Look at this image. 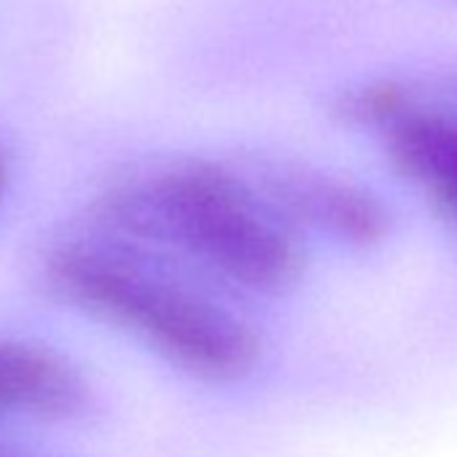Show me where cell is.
I'll return each mask as SVG.
<instances>
[{
    "mask_svg": "<svg viewBox=\"0 0 457 457\" xmlns=\"http://www.w3.org/2000/svg\"><path fill=\"white\" fill-rule=\"evenodd\" d=\"M108 215L121 232L170 245L251 294H280L302 275L294 228L253 183L218 164H170L119 188Z\"/></svg>",
    "mask_w": 457,
    "mask_h": 457,
    "instance_id": "cell-1",
    "label": "cell"
},
{
    "mask_svg": "<svg viewBox=\"0 0 457 457\" xmlns=\"http://www.w3.org/2000/svg\"><path fill=\"white\" fill-rule=\"evenodd\" d=\"M46 275L65 302L191 377L235 382L259 361V339L243 318L148 267L129 248L65 243L52 251Z\"/></svg>",
    "mask_w": 457,
    "mask_h": 457,
    "instance_id": "cell-2",
    "label": "cell"
},
{
    "mask_svg": "<svg viewBox=\"0 0 457 457\" xmlns=\"http://www.w3.org/2000/svg\"><path fill=\"white\" fill-rule=\"evenodd\" d=\"M347 116L377 127L395 170L457 223V119L420 108L393 87L358 92Z\"/></svg>",
    "mask_w": 457,
    "mask_h": 457,
    "instance_id": "cell-3",
    "label": "cell"
},
{
    "mask_svg": "<svg viewBox=\"0 0 457 457\" xmlns=\"http://www.w3.org/2000/svg\"><path fill=\"white\" fill-rule=\"evenodd\" d=\"M259 191L291 228L310 226L355 248L377 245L390 235L387 207L366 188L334 175L280 167L262 178Z\"/></svg>",
    "mask_w": 457,
    "mask_h": 457,
    "instance_id": "cell-4",
    "label": "cell"
},
{
    "mask_svg": "<svg viewBox=\"0 0 457 457\" xmlns=\"http://www.w3.org/2000/svg\"><path fill=\"white\" fill-rule=\"evenodd\" d=\"M84 377L57 353L0 339V414L71 420L87 409Z\"/></svg>",
    "mask_w": 457,
    "mask_h": 457,
    "instance_id": "cell-5",
    "label": "cell"
},
{
    "mask_svg": "<svg viewBox=\"0 0 457 457\" xmlns=\"http://www.w3.org/2000/svg\"><path fill=\"white\" fill-rule=\"evenodd\" d=\"M6 180H9V162H6V154L0 151V196H4Z\"/></svg>",
    "mask_w": 457,
    "mask_h": 457,
    "instance_id": "cell-6",
    "label": "cell"
},
{
    "mask_svg": "<svg viewBox=\"0 0 457 457\" xmlns=\"http://www.w3.org/2000/svg\"><path fill=\"white\" fill-rule=\"evenodd\" d=\"M0 457H6V454H4V452H0Z\"/></svg>",
    "mask_w": 457,
    "mask_h": 457,
    "instance_id": "cell-7",
    "label": "cell"
}]
</instances>
